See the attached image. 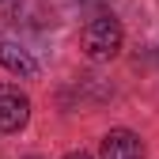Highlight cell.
<instances>
[{
    "mask_svg": "<svg viewBox=\"0 0 159 159\" xmlns=\"http://www.w3.org/2000/svg\"><path fill=\"white\" fill-rule=\"evenodd\" d=\"M65 159H91V155H84V152H68Z\"/></svg>",
    "mask_w": 159,
    "mask_h": 159,
    "instance_id": "obj_5",
    "label": "cell"
},
{
    "mask_svg": "<svg viewBox=\"0 0 159 159\" xmlns=\"http://www.w3.org/2000/svg\"><path fill=\"white\" fill-rule=\"evenodd\" d=\"M102 159H144V144L140 136L129 129H114L102 136Z\"/></svg>",
    "mask_w": 159,
    "mask_h": 159,
    "instance_id": "obj_3",
    "label": "cell"
},
{
    "mask_svg": "<svg viewBox=\"0 0 159 159\" xmlns=\"http://www.w3.org/2000/svg\"><path fill=\"white\" fill-rule=\"evenodd\" d=\"M0 65H4L8 72H15V76H34V72H38L34 57H30L27 49L11 46V42H0Z\"/></svg>",
    "mask_w": 159,
    "mask_h": 159,
    "instance_id": "obj_4",
    "label": "cell"
},
{
    "mask_svg": "<svg viewBox=\"0 0 159 159\" xmlns=\"http://www.w3.org/2000/svg\"><path fill=\"white\" fill-rule=\"evenodd\" d=\"M27 117H30V98L11 84H0V133L23 129Z\"/></svg>",
    "mask_w": 159,
    "mask_h": 159,
    "instance_id": "obj_2",
    "label": "cell"
},
{
    "mask_svg": "<svg viewBox=\"0 0 159 159\" xmlns=\"http://www.w3.org/2000/svg\"><path fill=\"white\" fill-rule=\"evenodd\" d=\"M80 42H84V53L91 61H110V57L121 49V23H117L114 15H95L84 27Z\"/></svg>",
    "mask_w": 159,
    "mask_h": 159,
    "instance_id": "obj_1",
    "label": "cell"
}]
</instances>
